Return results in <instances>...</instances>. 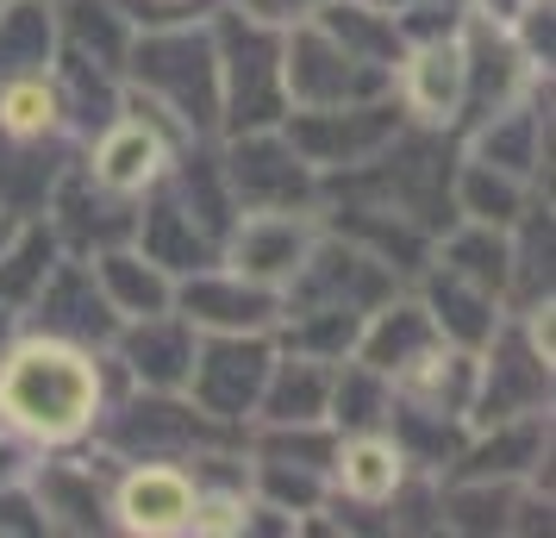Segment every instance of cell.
<instances>
[{
    "mask_svg": "<svg viewBox=\"0 0 556 538\" xmlns=\"http://www.w3.org/2000/svg\"><path fill=\"white\" fill-rule=\"evenodd\" d=\"M56 257H63L56 232L45 226V220H20V226H13V238L0 245V308L26 320L31 295H38V283L51 276Z\"/></svg>",
    "mask_w": 556,
    "mask_h": 538,
    "instance_id": "f35d334b",
    "label": "cell"
},
{
    "mask_svg": "<svg viewBox=\"0 0 556 538\" xmlns=\"http://www.w3.org/2000/svg\"><path fill=\"white\" fill-rule=\"evenodd\" d=\"M181 145H194V138H181L176 126H163L151 107H138L126 95V107L106 120L88 145H81V170L101 182L106 195H126V201H144L156 182L169 176V163H176Z\"/></svg>",
    "mask_w": 556,
    "mask_h": 538,
    "instance_id": "ba28073f",
    "label": "cell"
},
{
    "mask_svg": "<svg viewBox=\"0 0 556 538\" xmlns=\"http://www.w3.org/2000/svg\"><path fill=\"white\" fill-rule=\"evenodd\" d=\"M331 370H338V363L301 358V351H281V345H276L251 426H306V420H326V408H331Z\"/></svg>",
    "mask_w": 556,
    "mask_h": 538,
    "instance_id": "f546056e",
    "label": "cell"
},
{
    "mask_svg": "<svg viewBox=\"0 0 556 538\" xmlns=\"http://www.w3.org/2000/svg\"><path fill=\"white\" fill-rule=\"evenodd\" d=\"M319 226L338 232V238H351V245H363L369 257H381V263H388L394 276H406V283L431 263V232L401 220V213H388V207H376V201L326 195V201H319Z\"/></svg>",
    "mask_w": 556,
    "mask_h": 538,
    "instance_id": "4316f807",
    "label": "cell"
},
{
    "mask_svg": "<svg viewBox=\"0 0 556 538\" xmlns=\"http://www.w3.org/2000/svg\"><path fill=\"white\" fill-rule=\"evenodd\" d=\"M394 288H406V276H394L381 257H369L363 245L338 238V232L319 226L313 251L301 257V270L288 276L281 288V313H301V308H331V313H363L381 308Z\"/></svg>",
    "mask_w": 556,
    "mask_h": 538,
    "instance_id": "9c48e42d",
    "label": "cell"
},
{
    "mask_svg": "<svg viewBox=\"0 0 556 538\" xmlns=\"http://www.w3.org/2000/svg\"><path fill=\"white\" fill-rule=\"evenodd\" d=\"M45 226L56 232V245H63L70 257H94V251H106V245H126L131 232H138V201L106 195L76 157L70 176L56 182L51 207H45Z\"/></svg>",
    "mask_w": 556,
    "mask_h": 538,
    "instance_id": "7402d4cb",
    "label": "cell"
},
{
    "mask_svg": "<svg viewBox=\"0 0 556 538\" xmlns=\"http://www.w3.org/2000/svg\"><path fill=\"white\" fill-rule=\"evenodd\" d=\"M226 0H126L131 26H169V20H213Z\"/></svg>",
    "mask_w": 556,
    "mask_h": 538,
    "instance_id": "f6af8a7d",
    "label": "cell"
},
{
    "mask_svg": "<svg viewBox=\"0 0 556 538\" xmlns=\"http://www.w3.org/2000/svg\"><path fill=\"white\" fill-rule=\"evenodd\" d=\"M326 476H331V501L369 513V526L388 533L381 508H388V501H394V488L413 476V463L401 458V445L388 438V426H376V433H338V451H331Z\"/></svg>",
    "mask_w": 556,
    "mask_h": 538,
    "instance_id": "d4e9b609",
    "label": "cell"
},
{
    "mask_svg": "<svg viewBox=\"0 0 556 538\" xmlns=\"http://www.w3.org/2000/svg\"><path fill=\"white\" fill-rule=\"evenodd\" d=\"M201 488L188 463H119L113 470V533L126 538H194Z\"/></svg>",
    "mask_w": 556,
    "mask_h": 538,
    "instance_id": "2e32d148",
    "label": "cell"
},
{
    "mask_svg": "<svg viewBox=\"0 0 556 538\" xmlns=\"http://www.w3.org/2000/svg\"><path fill=\"white\" fill-rule=\"evenodd\" d=\"M113 470L101 445H76V451H45L31 470V508L45 538H106L113 533Z\"/></svg>",
    "mask_w": 556,
    "mask_h": 538,
    "instance_id": "52a82bcc",
    "label": "cell"
},
{
    "mask_svg": "<svg viewBox=\"0 0 556 538\" xmlns=\"http://www.w3.org/2000/svg\"><path fill=\"white\" fill-rule=\"evenodd\" d=\"M388 438L401 445V458L419 470V476H451L456 451H463V438L469 426L451 420V413H431V408H413L394 395V408H388Z\"/></svg>",
    "mask_w": 556,
    "mask_h": 538,
    "instance_id": "d590c367",
    "label": "cell"
},
{
    "mask_svg": "<svg viewBox=\"0 0 556 538\" xmlns=\"http://www.w3.org/2000/svg\"><path fill=\"white\" fill-rule=\"evenodd\" d=\"M413 295L426 301L438 338L456 345V351H481L506 320V301L494 295V288L469 283V276H456V270H444V263H426V270L413 276Z\"/></svg>",
    "mask_w": 556,
    "mask_h": 538,
    "instance_id": "83f0119b",
    "label": "cell"
},
{
    "mask_svg": "<svg viewBox=\"0 0 556 538\" xmlns=\"http://www.w3.org/2000/svg\"><path fill=\"white\" fill-rule=\"evenodd\" d=\"M56 57V7L51 0H0V76L51 70Z\"/></svg>",
    "mask_w": 556,
    "mask_h": 538,
    "instance_id": "ab89813d",
    "label": "cell"
},
{
    "mask_svg": "<svg viewBox=\"0 0 556 538\" xmlns=\"http://www.w3.org/2000/svg\"><path fill=\"white\" fill-rule=\"evenodd\" d=\"M531 201H544V188L506 176L481 157H463L456 151V176H451V213L456 220H481V226H513Z\"/></svg>",
    "mask_w": 556,
    "mask_h": 538,
    "instance_id": "836d02e7",
    "label": "cell"
},
{
    "mask_svg": "<svg viewBox=\"0 0 556 538\" xmlns=\"http://www.w3.org/2000/svg\"><path fill=\"white\" fill-rule=\"evenodd\" d=\"M13 226H20V220H13V213H7V207H0V245H7V238H13Z\"/></svg>",
    "mask_w": 556,
    "mask_h": 538,
    "instance_id": "681fc988",
    "label": "cell"
},
{
    "mask_svg": "<svg viewBox=\"0 0 556 538\" xmlns=\"http://www.w3.org/2000/svg\"><path fill=\"white\" fill-rule=\"evenodd\" d=\"M226 7H238L244 20H256V26H269V32H294L319 13V0H226Z\"/></svg>",
    "mask_w": 556,
    "mask_h": 538,
    "instance_id": "ee69618b",
    "label": "cell"
},
{
    "mask_svg": "<svg viewBox=\"0 0 556 538\" xmlns=\"http://www.w3.org/2000/svg\"><path fill=\"white\" fill-rule=\"evenodd\" d=\"M194 345H201V333L176 308H163L144 313V320H119V333L106 345V363H113L119 388H188Z\"/></svg>",
    "mask_w": 556,
    "mask_h": 538,
    "instance_id": "ffe728a7",
    "label": "cell"
},
{
    "mask_svg": "<svg viewBox=\"0 0 556 538\" xmlns=\"http://www.w3.org/2000/svg\"><path fill=\"white\" fill-rule=\"evenodd\" d=\"M244 458H251V451H244ZM251 501L269 508V513H281V520L301 533L306 520L331 501V483H326V470H306V463L251 458Z\"/></svg>",
    "mask_w": 556,
    "mask_h": 538,
    "instance_id": "74e56055",
    "label": "cell"
},
{
    "mask_svg": "<svg viewBox=\"0 0 556 538\" xmlns=\"http://www.w3.org/2000/svg\"><path fill=\"white\" fill-rule=\"evenodd\" d=\"M113 395H119V376L106 351H88L70 338L20 333L13 351L0 358V426L38 451L88 445Z\"/></svg>",
    "mask_w": 556,
    "mask_h": 538,
    "instance_id": "6da1fadb",
    "label": "cell"
},
{
    "mask_svg": "<svg viewBox=\"0 0 556 538\" xmlns=\"http://www.w3.org/2000/svg\"><path fill=\"white\" fill-rule=\"evenodd\" d=\"M281 82H288V113L294 107H344V101H369V95H388L394 76L388 70H369L356 63L338 38H331L319 20L281 32Z\"/></svg>",
    "mask_w": 556,
    "mask_h": 538,
    "instance_id": "9a60e30c",
    "label": "cell"
},
{
    "mask_svg": "<svg viewBox=\"0 0 556 538\" xmlns=\"http://www.w3.org/2000/svg\"><path fill=\"white\" fill-rule=\"evenodd\" d=\"M526 7H531V0H469V13H476V20H488V26H513Z\"/></svg>",
    "mask_w": 556,
    "mask_h": 538,
    "instance_id": "7dc6e473",
    "label": "cell"
},
{
    "mask_svg": "<svg viewBox=\"0 0 556 538\" xmlns=\"http://www.w3.org/2000/svg\"><path fill=\"white\" fill-rule=\"evenodd\" d=\"M38 458H45L38 445H26L20 433H7V426H0V495H20V488L31 483Z\"/></svg>",
    "mask_w": 556,
    "mask_h": 538,
    "instance_id": "bcb514c9",
    "label": "cell"
},
{
    "mask_svg": "<svg viewBox=\"0 0 556 538\" xmlns=\"http://www.w3.org/2000/svg\"><path fill=\"white\" fill-rule=\"evenodd\" d=\"M94 263V283H101V295L113 301V313L119 320H144V313H163L169 301H176V276L156 263V257H144L138 245H106V251L88 257Z\"/></svg>",
    "mask_w": 556,
    "mask_h": 538,
    "instance_id": "d6a6232c",
    "label": "cell"
},
{
    "mask_svg": "<svg viewBox=\"0 0 556 538\" xmlns=\"http://www.w3.org/2000/svg\"><path fill=\"white\" fill-rule=\"evenodd\" d=\"M506 32H513V45L526 51L531 70H538V76H551V70H556V0H531Z\"/></svg>",
    "mask_w": 556,
    "mask_h": 538,
    "instance_id": "7bdbcfd3",
    "label": "cell"
},
{
    "mask_svg": "<svg viewBox=\"0 0 556 538\" xmlns=\"http://www.w3.org/2000/svg\"><path fill=\"white\" fill-rule=\"evenodd\" d=\"M219 170L238 213H319V170L288 145L281 126L219 132Z\"/></svg>",
    "mask_w": 556,
    "mask_h": 538,
    "instance_id": "8992f818",
    "label": "cell"
},
{
    "mask_svg": "<svg viewBox=\"0 0 556 538\" xmlns=\"http://www.w3.org/2000/svg\"><path fill=\"white\" fill-rule=\"evenodd\" d=\"M76 138H0V207L13 220H45L56 182L76 163Z\"/></svg>",
    "mask_w": 556,
    "mask_h": 538,
    "instance_id": "f1b7e54d",
    "label": "cell"
},
{
    "mask_svg": "<svg viewBox=\"0 0 556 538\" xmlns=\"http://www.w3.org/2000/svg\"><path fill=\"white\" fill-rule=\"evenodd\" d=\"M26 333V320H20V313H7L0 308V358H7V351H13V338Z\"/></svg>",
    "mask_w": 556,
    "mask_h": 538,
    "instance_id": "c3c4849f",
    "label": "cell"
},
{
    "mask_svg": "<svg viewBox=\"0 0 556 538\" xmlns=\"http://www.w3.org/2000/svg\"><path fill=\"white\" fill-rule=\"evenodd\" d=\"M406 126L401 101H394V88L388 95H369V101H344V107H294L281 132H288V145L326 176H344L356 163H369V157Z\"/></svg>",
    "mask_w": 556,
    "mask_h": 538,
    "instance_id": "30bf717a",
    "label": "cell"
},
{
    "mask_svg": "<svg viewBox=\"0 0 556 538\" xmlns=\"http://www.w3.org/2000/svg\"><path fill=\"white\" fill-rule=\"evenodd\" d=\"M206 26H213V57H219V132L281 126L288 120L281 32L244 20L238 7H219Z\"/></svg>",
    "mask_w": 556,
    "mask_h": 538,
    "instance_id": "5b68a950",
    "label": "cell"
},
{
    "mask_svg": "<svg viewBox=\"0 0 556 538\" xmlns=\"http://www.w3.org/2000/svg\"><path fill=\"white\" fill-rule=\"evenodd\" d=\"M451 176H456V132H431L406 120L369 163H356L344 176L319 182V201L326 195H351V201H376L388 213H401L413 226H426L431 238L451 226Z\"/></svg>",
    "mask_w": 556,
    "mask_h": 538,
    "instance_id": "3957f363",
    "label": "cell"
},
{
    "mask_svg": "<svg viewBox=\"0 0 556 538\" xmlns=\"http://www.w3.org/2000/svg\"><path fill=\"white\" fill-rule=\"evenodd\" d=\"M401 401L413 408H431V413H451L469 426V395H476V351H456V345H438L419 370H406L394 383Z\"/></svg>",
    "mask_w": 556,
    "mask_h": 538,
    "instance_id": "8d00e7d4",
    "label": "cell"
},
{
    "mask_svg": "<svg viewBox=\"0 0 556 538\" xmlns=\"http://www.w3.org/2000/svg\"><path fill=\"white\" fill-rule=\"evenodd\" d=\"M51 7H56V51L88 57V63L126 76V51L138 38L126 0H51Z\"/></svg>",
    "mask_w": 556,
    "mask_h": 538,
    "instance_id": "1f68e13d",
    "label": "cell"
},
{
    "mask_svg": "<svg viewBox=\"0 0 556 538\" xmlns=\"http://www.w3.org/2000/svg\"><path fill=\"white\" fill-rule=\"evenodd\" d=\"M169 308L194 333H276L281 295L251 283V276H238L231 263H206V270L176 276V301Z\"/></svg>",
    "mask_w": 556,
    "mask_h": 538,
    "instance_id": "d6986e66",
    "label": "cell"
},
{
    "mask_svg": "<svg viewBox=\"0 0 556 538\" xmlns=\"http://www.w3.org/2000/svg\"><path fill=\"white\" fill-rule=\"evenodd\" d=\"M519 413H556V358L538 351L519 320L506 313L501 333L476 351V395H469V426L488 420H519Z\"/></svg>",
    "mask_w": 556,
    "mask_h": 538,
    "instance_id": "8fae6325",
    "label": "cell"
},
{
    "mask_svg": "<svg viewBox=\"0 0 556 538\" xmlns=\"http://www.w3.org/2000/svg\"><path fill=\"white\" fill-rule=\"evenodd\" d=\"M26 333L70 338V345H88V351H106V345H113L119 313H113V301L101 295L88 257L63 251L51 263V276L38 283V295H31V308H26Z\"/></svg>",
    "mask_w": 556,
    "mask_h": 538,
    "instance_id": "e0dca14e",
    "label": "cell"
},
{
    "mask_svg": "<svg viewBox=\"0 0 556 538\" xmlns=\"http://www.w3.org/2000/svg\"><path fill=\"white\" fill-rule=\"evenodd\" d=\"M319 26L356 57V63H369V70H388L394 76V63H401L406 38L394 26V13L381 7V0H319V13H313Z\"/></svg>",
    "mask_w": 556,
    "mask_h": 538,
    "instance_id": "e575fe53",
    "label": "cell"
},
{
    "mask_svg": "<svg viewBox=\"0 0 556 538\" xmlns=\"http://www.w3.org/2000/svg\"><path fill=\"white\" fill-rule=\"evenodd\" d=\"M0 138H70L63 132V107H56L51 70L31 76H0Z\"/></svg>",
    "mask_w": 556,
    "mask_h": 538,
    "instance_id": "b9f144b4",
    "label": "cell"
},
{
    "mask_svg": "<svg viewBox=\"0 0 556 538\" xmlns=\"http://www.w3.org/2000/svg\"><path fill=\"white\" fill-rule=\"evenodd\" d=\"M456 38H463V120H456V138H463L476 120H488L506 101H519L531 82H544V76L526 63V51L513 45L506 26H488V20L469 13Z\"/></svg>",
    "mask_w": 556,
    "mask_h": 538,
    "instance_id": "44dd1931",
    "label": "cell"
},
{
    "mask_svg": "<svg viewBox=\"0 0 556 538\" xmlns=\"http://www.w3.org/2000/svg\"><path fill=\"white\" fill-rule=\"evenodd\" d=\"M313 238H319V213H238L219 263L281 295L288 276L301 270V257L313 251Z\"/></svg>",
    "mask_w": 556,
    "mask_h": 538,
    "instance_id": "603a6c76",
    "label": "cell"
},
{
    "mask_svg": "<svg viewBox=\"0 0 556 538\" xmlns=\"http://www.w3.org/2000/svg\"><path fill=\"white\" fill-rule=\"evenodd\" d=\"M556 501L501 476H438V533L451 538H551Z\"/></svg>",
    "mask_w": 556,
    "mask_h": 538,
    "instance_id": "5bb4252c",
    "label": "cell"
},
{
    "mask_svg": "<svg viewBox=\"0 0 556 538\" xmlns=\"http://www.w3.org/2000/svg\"><path fill=\"white\" fill-rule=\"evenodd\" d=\"M51 88H56V107H63V132H70L76 145H88V138L126 107V76H119V70H101V63L70 57V51L51 57Z\"/></svg>",
    "mask_w": 556,
    "mask_h": 538,
    "instance_id": "4dcf8cb0",
    "label": "cell"
},
{
    "mask_svg": "<svg viewBox=\"0 0 556 538\" xmlns=\"http://www.w3.org/2000/svg\"><path fill=\"white\" fill-rule=\"evenodd\" d=\"M126 95L181 138H219V57L206 20L138 26L126 51Z\"/></svg>",
    "mask_w": 556,
    "mask_h": 538,
    "instance_id": "7a4b0ae2",
    "label": "cell"
},
{
    "mask_svg": "<svg viewBox=\"0 0 556 538\" xmlns=\"http://www.w3.org/2000/svg\"><path fill=\"white\" fill-rule=\"evenodd\" d=\"M388 408H394V383L381 370L356 358L331 370V408H326L331 433H376V426H388Z\"/></svg>",
    "mask_w": 556,
    "mask_h": 538,
    "instance_id": "60d3db41",
    "label": "cell"
},
{
    "mask_svg": "<svg viewBox=\"0 0 556 538\" xmlns=\"http://www.w3.org/2000/svg\"><path fill=\"white\" fill-rule=\"evenodd\" d=\"M438 345H444V338H438V326H431L426 301H419V295H413V283H406V288H394L381 308L363 313L351 358L369 363V370H381L388 383H401L406 370H419Z\"/></svg>",
    "mask_w": 556,
    "mask_h": 538,
    "instance_id": "484cf974",
    "label": "cell"
},
{
    "mask_svg": "<svg viewBox=\"0 0 556 538\" xmlns=\"http://www.w3.org/2000/svg\"><path fill=\"white\" fill-rule=\"evenodd\" d=\"M231 438L244 433L206 420L188 401V388H119L88 445H101L113 463H194L201 451L231 445Z\"/></svg>",
    "mask_w": 556,
    "mask_h": 538,
    "instance_id": "277c9868",
    "label": "cell"
},
{
    "mask_svg": "<svg viewBox=\"0 0 556 538\" xmlns=\"http://www.w3.org/2000/svg\"><path fill=\"white\" fill-rule=\"evenodd\" d=\"M551 76L531 82L519 101L494 107L488 120L456 138V151L463 157H481V163H494L506 176L531 182V188H544L551 195V157H556V113H551Z\"/></svg>",
    "mask_w": 556,
    "mask_h": 538,
    "instance_id": "4fadbf2b",
    "label": "cell"
},
{
    "mask_svg": "<svg viewBox=\"0 0 556 538\" xmlns=\"http://www.w3.org/2000/svg\"><path fill=\"white\" fill-rule=\"evenodd\" d=\"M551 463H556V413H519V420L469 426L451 476H501V483H531L551 495Z\"/></svg>",
    "mask_w": 556,
    "mask_h": 538,
    "instance_id": "ac0fdd59",
    "label": "cell"
},
{
    "mask_svg": "<svg viewBox=\"0 0 556 538\" xmlns=\"http://www.w3.org/2000/svg\"><path fill=\"white\" fill-rule=\"evenodd\" d=\"M394 101L413 126L431 132H456L463 120V38H426V45H406L394 63Z\"/></svg>",
    "mask_w": 556,
    "mask_h": 538,
    "instance_id": "cb8c5ba5",
    "label": "cell"
},
{
    "mask_svg": "<svg viewBox=\"0 0 556 538\" xmlns=\"http://www.w3.org/2000/svg\"><path fill=\"white\" fill-rule=\"evenodd\" d=\"M269 358H276V338L269 333H201L194 370H188V401L206 420L244 433L256 420V395H263Z\"/></svg>",
    "mask_w": 556,
    "mask_h": 538,
    "instance_id": "7c38bea8",
    "label": "cell"
}]
</instances>
